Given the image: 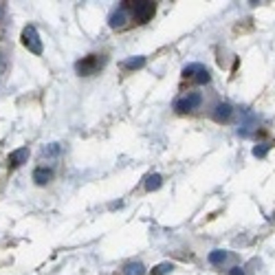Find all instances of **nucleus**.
<instances>
[{"label": "nucleus", "instance_id": "f257e3e1", "mask_svg": "<svg viewBox=\"0 0 275 275\" xmlns=\"http://www.w3.org/2000/svg\"><path fill=\"white\" fill-rule=\"evenodd\" d=\"M200 103H203V95L196 93V91H192V93L183 95V97H178L174 101V110L178 115H185V113H192V110H198Z\"/></svg>", "mask_w": 275, "mask_h": 275}, {"label": "nucleus", "instance_id": "f03ea898", "mask_svg": "<svg viewBox=\"0 0 275 275\" xmlns=\"http://www.w3.org/2000/svg\"><path fill=\"white\" fill-rule=\"evenodd\" d=\"M103 62H106V59H103L101 55H86L75 64V71L79 73L81 77H91L101 69Z\"/></svg>", "mask_w": 275, "mask_h": 275}, {"label": "nucleus", "instance_id": "7ed1b4c3", "mask_svg": "<svg viewBox=\"0 0 275 275\" xmlns=\"http://www.w3.org/2000/svg\"><path fill=\"white\" fill-rule=\"evenodd\" d=\"M154 13H157V3H150V0H137V3H132V18L139 25H145L147 20H152Z\"/></svg>", "mask_w": 275, "mask_h": 275}, {"label": "nucleus", "instance_id": "20e7f679", "mask_svg": "<svg viewBox=\"0 0 275 275\" xmlns=\"http://www.w3.org/2000/svg\"><path fill=\"white\" fill-rule=\"evenodd\" d=\"M22 44L31 51L33 55H42V40H40V33L38 29H35L33 25H29L22 29Z\"/></svg>", "mask_w": 275, "mask_h": 275}, {"label": "nucleus", "instance_id": "39448f33", "mask_svg": "<svg viewBox=\"0 0 275 275\" xmlns=\"http://www.w3.org/2000/svg\"><path fill=\"white\" fill-rule=\"evenodd\" d=\"M130 20V13H128V3H121L117 7V9L108 16V25L110 29H125V25H128Z\"/></svg>", "mask_w": 275, "mask_h": 275}, {"label": "nucleus", "instance_id": "423d86ee", "mask_svg": "<svg viewBox=\"0 0 275 275\" xmlns=\"http://www.w3.org/2000/svg\"><path fill=\"white\" fill-rule=\"evenodd\" d=\"M29 154H31V152H29L27 145L25 147H18V150H13L9 157H7V165L13 167V170L20 167V165H25V163L29 161Z\"/></svg>", "mask_w": 275, "mask_h": 275}, {"label": "nucleus", "instance_id": "0eeeda50", "mask_svg": "<svg viewBox=\"0 0 275 275\" xmlns=\"http://www.w3.org/2000/svg\"><path fill=\"white\" fill-rule=\"evenodd\" d=\"M211 117L216 119L218 123H227L229 119L234 117V108H231V103H227V101H220V103H216V108H214Z\"/></svg>", "mask_w": 275, "mask_h": 275}, {"label": "nucleus", "instance_id": "6e6552de", "mask_svg": "<svg viewBox=\"0 0 275 275\" xmlns=\"http://www.w3.org/2000/svg\"><path fill=\"white\" fill-rule=\"evenodd\" d=\"M53 181V170L47 167V165H40L33 170V183L35 185H47Z\"/></svg>", "mask_w": 275, "mask_h": 275}, {"label": "nucleus", "instance_id": "1a4fd4ad", "mask_svg": "<svg viewBox=\"0 0 275 275\" xmlns=\"http://www.w3.org/2000/svg\"><path fill=\"white\" fill-rule=\"evenodd\" d=\"M253 125H256V115L253 113H247V115H244V123L240 125L238 135H240V137H249L251 130H253Z\"/></svg>", "mask_w": 275, "mask_h": 275}, {"label": "nucleus", "instance_id": "9d476101", "mask_svg": "<svg viewBox=\"0 0 275 275\" xmlns=\"http://www.w3.org/2000/svg\"><path fill=\"white\" fill-rule=\"evenodd\" d=\"M227 258H229V253L227 251H222V249H214L209 256H207V260H209V264H214V266H222L227 262Z\"/></svg>", "mask_w": 275, "mask_h": 275}, {"label": "nucleus", "instance_id": "9b49d317", "mask_svg": "<svg viewBox=\"0 0 275 275\" xmlns=\"http://www.w3.org/2000/svg\"><path fill=\"white\" fill-rule=\"evenodd\" d=\"M145 66V57L143 55H137V57H128L123 62V69H128V71H139V69H143Z\"/></svg>", "mask_w": 275, "mask_h": 275}, {"label": "nucleus", "instance_id": "f8f14e48", "mask_svg": "<svg viewBox=\"0 0 275 275\" xmlns=\"http://www.w3.org/2000/svg\"><path fill=\"white\" fill-rule=\"evenodd\" d=\"M163 185V176L161 174H150L145 178V192H157Z\"/></svg>", "mask_w": 275, "mask_h": 275}, {"label": "nucleus", "instance_id": "ddd939ff", "mask_svg": "<svg viewBox=\"0 0 275 275\" xmlns=\"http://www.w3.org/2000/svg\"><path fill=\"white\" fill-rule=\"evenodd\" d=\"M123 275H145V266L141 262H128L123 266Z\"/></svg>", "mask_w": 275, "mask_h": 275}, {"label": "nucleus", "instance_id": "4468645a", "mask_svg": "<svg viewBox=\"0 0 275 275\" xmlns=\"http://www.w3.org/2000/svg\"><path fill=\"white\" fill-rule=\"evenodd\" d=\"M192 79H194L196 84H209V81H211V75H209V71H207L203 64H200V69L196 71V75L192 77Z\"/></svg>", "mask_w": 275, "mask_h": 275}, {"label": "nucleus", "instance_id": "2eb2a0df", "mask_svg": "<svg viewBox=\"0 0 275 275\" xmlns=\"http://www.w3.org/2000/svg\"><path fill=\"white\" fill-rule=\"evenodd\" d=\"M172 271H174V264L172 262H161V264H157L150 271V275H167V273H172Z\"/></svg>", "mask_w": 275, "mask_h": 275}, {"label": "nucleus", "instance_id": "dca6fc26", "mask_svg": "<svg viewBox=\"0 0 275 275\" xmlns=\"http://www.w3.org/2000/svg\"><path fill=\"white\" fill-rule=\"evenodd\" d=\"M271 150V145L269 143H260V145H256L253 147V157H258V159H264L266 157V152Z\"/></svg>", "mask_w": 275, "mask_h": 275}, {"label": "nucleus", "instance_id": "f3484780", "mask_svg": "<svg viewBox=\"0 0 275 275\" xmlns=\"http://www.w3.org/2000/svg\"><path fill=\"white\" fill-rule=\"evenodd\" d=\"M198 69H200V64H187L183 69V77H194Z\"/></svg>", "mask_w": 275, "mask_h": 275}, {"label": "nucleus", "instance_id": "a211bd4d", "mask_svg": "<svg viewBox=\"0 0 275 275\" xmlns=\"http://www.w3.org/2000/svg\"><path fill=\"white\" fill-rule=\"evenodd\" d=\"M42 154H44V157H47V154H49V157H55V154H59V145L51 143L49 147H42Z\"/></svg>", "mask_w": 275, "mask_h": 275}, {"label": "nucleus", "instance_id": "6ab92c4d", "mask_svg": "<svg viewBox=\"0 0 275 275\" xmlns=\"http://www.w3.org/2000/svg\"><path fill=\"white\" fill-rule=\"evenodd\" d=\"M7 73V57L5 53H0V75H5Z\"/></svg>", "mask_w": 275, "mask_h": 275}, {"label": "nucleus", "instance_id": "aec40b11", "mask_svg": "<svg viewBox=\"0 0 275 275\" xmlns=\"http://www.w3.org/2000/svg\"><path fill=\"white\" fill-rule=\"evenodd\" d=\"M227 275H244V271L240 269V266H234V269H231V271H229Z\"/></svg>", "mask_w": 275, "mask_h": 275}, {"label": "nucleus", "instance_id": "412c9836", "mask_svg": "<svg viewBox=\"0 0 275 275\" xmlns=\"http://www.w3.org/2000/svg\"><path fill=\"white\" fill-rule=\"evenodd\" d=\"M5 13H7V7H5V3H0V20L5 18Z\"/></svg>", "mask_w": 275, "mask_h": 275}]
</instances>
